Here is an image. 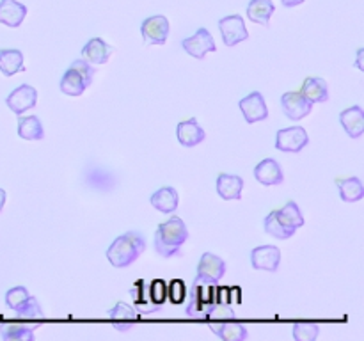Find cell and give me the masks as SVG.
Instances as JSON below:
<instances>
[{
  "label": "cell",
  "mask_w": 364,
  "mask_h": 341,
  "mask_svg": "<svg viewBox=\"0 0 364 341\" xmlns=\"http://www.w3.org/2000/svg\"><path fill=\"white\" fill-rule=\"evenodd\" d=\"M146 290H148V305L149 311L155 313L159 311L162 305L167 302V283L166 279H153L151 283H146Z\"/></svg>",
  "instance_id": "cell-27"
},
{
  "label": "cell",
  "mask_w": 364,
  "mask_h": 341,
  "mask_svg": "<svg viewBox=\"0 0 364 341\" xmlns=\"http://www.w3.org/2000/svg\"><path fill=\"white\" fill-rule=\"evenodd\" d=\"M220 36H223V41L226 46H235L238 43L249 39V32L245 28L244 18L238 16V14H230V16H224L219 21Z\"/></svg>",
  "instance_id": "cell-6"
},
{
  "label": "cell",
  "mask_w": 364,
  "mask_h": 341,
  "mask_svg": "<svg viewBox=\"0 0 364 341\" xmlns=\"http://www.w3.org/2000/svg\"><path fill=\"white\" fill-rule=\"evenodd\" d=\"M0 336L6 341H32L34 340V327L16 322L2 323L0 325Z\"/></svg>",
  "instance_id": "cell-28"
},
{
  "label": "cell",
  "mask_w": 364,
  "mask_h": 341,
  "mask_svg": "<svg viewBox=\"0 0 364 341\" xmlns=\"http://www.w3.org/2000/svg\"><path fill=\"white\" fill-rule=\"evenodd\" d=\"M212 330L223 341L247 340V327L242 325V323H213Z\"/></svg>",
  "instance_id": "cell-29"
},
{
  "label": "cell",
  "mask_w": 364,
  "mask_h": 341,
  "mask_svg": "<svg viewBox=\"0 0 364 341\" xmlns=\"http://www.w3.org/2000/svg\"><path fill=\"white\" fill-rule=\"evenodd\" d=\"M149 202H151L153 208H156L162 213H173L176 212L178 205H180V195H178L176 188L173 187H162L151 194L149 197Z\"/></svg>",
  "instance_id": "cell-20"
},
{
  "label": "cell",
  "mask_w": 364,
  "mask_h": 341,
  "mask_svg": "<svg viewBox=\"0 0 364 341\" xmlns=\"http://www.w3.org/2000/svg\"><path fill=\"white\" fill-rule=\"evenodd\" d=\"M363 55H364V50L359 48V50H358V63H355V66H358L359 70H364V66H363Z\"/></svg>",
  "instance_id": "cell-40"
},
{
  "label": "cell",
  "mask_w": 364,
  "mask_h": 341,
  "mask_svg": "<svg viewBox=\"0 0 364 341\" xmlns=\"http://www.w3.org/2000/svg\"><path fill=\"white\" fill-rule=\"evenodd\" d=\"M6 197H7L6 190H4V188H0V212H2L4 205H6Z\"/></svg>",
  "instance_id": "cell-41"
},
{
  "label": "cell",
  "mask_w": 364,
  "mask_h": 341,
  "mask_svg": "<svg viewBox=\"0 0 364 341\" xmlns=\"http://www.w3.org/2000/svg\"><path fill=\"white\" fill-rule=\"evenodd\" d=\"M27 16V7L16 0H0V23L16 28L23 23Z\"/></svg>",
  "instance_id": "cell-18"
},
{
  "label": "cell",
  "mask_w": 364,
  "mask_h": 341,
  "mask_svg": "<svg viewBox=\"0 0 364 341\" xmlns=\"http://www.w3.org/2000/svg\"><path fill=\"white\" fill-rule=\"evenodd\" d=\"M110 53H112V46L109 43L103 41L102 38H92L82 48V59L96 66V64L109 63Z\"/></svg>",
  "instance_id": "cell-15"
},
{
  "label": "cell",
  "mask_w": 364,
  "mask_h": 341,
  "mask_svg": "<svg viewBox=\"0 0 364 341\" xmlns=\"http://www.w3.org/2000/svg\"><path fill=\"white\" fill-rule=\"evenodd\" d=\"M301 92L311 103H326L329 99V87L327 82L320 77H308L302 82Z\"/></svg>",
  "instance_id": "cell-21"
},
{
  "label": "cell",
  "mask_w": 364,
  "mask_h": 341,
  "mask_svg": "<svg viewBox=\"0 0 364 341\" xmlns=\"http://www.w3.org/2000/svg\"><path fill=\"white\" fill-rule=\"evenodd\" d=\"M188 229L180 217H171L169 220L162 222L155 233V251L162 258H173L180 254L181 247L187 242Z\"/></svg>",
  "instance_id": "cell-2"
},
{
  "label": "cell",
  "mask_w": 364,
  "mask_h": 341,
  "mask_svg": "<svg viewBox=\"0 0 364 341\" xmlns=\"http://www.w3.org/2000/svg\"><path fill=\"white\" fill-rule=\"evenodd\" d=\"M139 318V311L127 302H116L112 309H109V320L114 323V329L127 332L132 329L135 320Z\"/></svg>",
  "instance_id": "cell-14"
},
{
  "label": "cell",
  "mask_w": 364,
  "mask_h": 341,
  "mask_svg": "<svg viewBox=\"0 0 364 341\" xmlns=\"http://www.w3.org/2000/svg\"><path fill=\"white\" fill-rule=\"evenodd\" d=\"M291 332H294V337L297 341H313V340H316V336H318L320 327L316 325V323H311V322L295 323L294 329H291Z\"/></svg>",
  "instance_id": "cell-34"
},
{
  "label": "cell",
  "mask_w": 364,
  "mask_h": 341,
  "mask_svg": "<svg viewBox=\"0 0 364 341\" xmlns=\"http://www.w3.org/2000/svg\"><path fill=\"white\" fill-rule=\"evenodd\" d=\"M181 46H183L185 52H187L188 55L194 57V59H205L206 53L215 52L217 50L215 39H213V36L210 34L205 27L199 28V31L196 32L194 36H191V38L183 39V41H181Z\"/></svg>",
  "instance_id": "cell-8"
},
{
  "label": "cell",
  "mask_w": 364,
  "mask_h": 341,
  "mask_svg": "<svg viewBox=\"0 0 364 341\" xmlns=\"http://www.w3.org/2000/svg\"><path fill=\"white\" fill-rule=\"evenodd\" d=\"M28 297H31V295H28L27 288H25V286L11 288V290L6 293L7 308H11L13 311H18V309H20L21 305H23L25 302L28 301Z\"/></svg>",
  "instance_id": "cell-35"
},
{
  "label": "cell",
  "mask_w": 364,
  "mask_h": 341,
  "mask_svg": "<svg viewBox=\"0 0 364 341\" xmlns=\"http://www.w3.org/2000/svg\"><path fill=\"white\" fill-rule=\"evenodd\" d=\"M6 103L16 116H21L25 110H31L36 107V103H38V91L32 85L23 84L7 96Z\"/></svg>",
  "instance_id": "cell-10"
},
{
  "label": "cell",
  "mask_w": 364,
  "mask_h": 341,
  "mask_svg": "<svg viewBox=\"0 0 364 341\" xmlns=\"http://www.w3.org/2000/svg\"><path fill=\"white\" fill-rule=\"evenodd\" d=\"M276 217L284 227H288V229L297 231L299 227L304 226V217H302L301 210H299L297 202L295 201H288L283 208L276 210Z\"/></svg>",
  "instance_id": "cell-24"
},
{
  "label": "cell",
  "mask_w": 364,
  "mask_h": 341,
  "mask_svg": "<svg viewBox=\"0 0 364 341\" xmlns=\"http://www.w3.org/2000/svg\"><path fill=\"white\" fill-rule=\"evenodd\" d=\"M217 283L205 279H194L191 290V301L187 304V315L191 318H208V313L219 302Z\"/></svg>",
  "instance_id": "cell-3"
},
{
  "label": "cell",
  "mask_w": 364,
  "mask_h": 341,
  "mask_svg": "<svg viewBox=\"0 0 364 341\" xmlns=\"http://www.w3.org/2000/svg\"><path fill=\"white\" fill-rule=\"evenodd\" d=\"M263 227H265V233H269L270 237H274V238H279V240H287V238L294 237L295 234L294 229H288V227H284L283 224L277 220L276 210L267 215L265 222H263Z\"/></svg>",
  "instance_id": "cell-31"
},
{
  "label": "cell",
  "mask_w": 364,
  "mask_h": 341,
  "mask_svg": "<svg viewBox=\"0 0 364 341\" xmlns=\"http://www.w3.org/2000/svg\"><path fill=\"white\" fill-rule=\"evenodd\" d=\"M238 107H240L245 121L251 124L269 117V109H267L265 98H263L262 92L258 91L251 92V94H247L245 98H242L240 103H238Z\"/></svg>",
  "instance_id": "cell-11"
},
{
  "label": "cell",
  "mask_w": 364,
  "mask_h": 341,
  "mask_svg": "<svg viewBox=\"0 0 364 341\" xmlns=\"http://www.w3.org/2000/svg\"><path fill=\"white\" fill-rule=\"evenodd\" d=\"M187 301V286L181 279H171L167 283V302L180 305Z\"/></svg>",
  "instance_id": "cell-32"
},
{
  "label": "cell",
  "mask_w": 364,
  "mask_h": 341,
  "mask_svg": "<svg viewBox=\"0 0 364 341\" xmlns=\"http://www.w3.org/2000/svg\"><path fill=\"white\" fill-rule=\"evenodd\" d=\"M340 123L348 137L359 139L364 134V110L359 105L345 109L340 114Z\"/></svg>",
  "instance_id": "cell-19"
},
{
  "label": "cell",
  "mask_w": 364,
  "mask_h": 341,
  "mask_svg": "<svg viewBox=\"0 0 364 341\" xmlns=\"http://www.w3.org/2000/svg\"><path fill=\"white\" fill-rule=\"evenodd\" d=\"M281 109H283L284 116L291 121H301L306 116H309L313 109V103L306 98L302 92H284L281 98Z\"/></svg>",
  "instance_id": "cell-7"
},
{
  "label": "cell",
  "mask_w": 364,
  "mask_h": 341,
  "mask_svg": "<svg viewBox=\"0 0 364 341\" xmlns=\"http://www.w3.org/2000/svg\"><path fill=\"white\" fill-rule=\"evenodd\" d=\"M255 178L265 187H274V185L283 183L284 174L279 163L274 158H265L255 167Z\"/></svg>",
  "instance_id": "cell-16"
},
{
  "label": "cell",
  "mask_w": 364,
  "mask_h": 341,
  "mask_svg": "<svg viewBox=\"0 0 364 341\" xmlns=\"http://www.w3.org/2000/svg\"><path fill=\"white\" fill-rule=\"evenodd\" d=\"M233 316H235L233 308H231L230 304H224V302H217L208 313L210 320H230L233 318Z\"/></svg>",
  "instance_id": "cell-38"
},
{
  "label": "cell",
  "mask_w": 364,
  "mask_h": 341,
  "mask_svg": "<svg viewBox=\"0 0 364 341\" xmlns=\"http://www.w3.org/2000/svg\"><path fill=\"white\" fill-rule=\"evenodd\" d=\"M132 298H134V304L137 308L144 309V313L141 315H149V305H148V290H146V281L144 279H139L137 283L134 284V288L130 290Z\"/></svg>",
  "instance_id": "cell-33"
},
{
  "label": "cell",
  "mask_w": 364,
  "mask_h": 341,
  "mask_svg": "<svg viewBox=\"0 0 364 341\" xmlns=\"http://www.w3.org/2000/svg\"><path fill=\"white\" fill-rule=\"evenodd\" d=\"M336 185L340 188V195L345 202L361 201L364 197V187L359 178H338Z\"/></svg>",
  "instance_id": "cell-25"
},
{
  "label": "cell",
  "mask_w": 364,
  "mask_h": 341,
  "mask_svg": "<svg viewBox=\"0 0 364 341\" xmlns=\"http://www.w3.org/2000/svg\"><path fill=\"white\" fill-rule=\"evenodd\" d=\"M176 137L180 141L181 146L185 148H194V146L201 144L206 139L205 130L199 126L198 119L196 117H188V119L181 121L176 126Z\"/></svg>",
  "instance_id": "cell-13"
},
{
  "label": "cell",
  "mask_w": 364,
  "mask_h": 341,
  "mask_svg": "<svg viewBox=\"0 0 364 341\" xmlns=\"http://www.w3.org/2000/svg\"><path fill=\"white\" fill-rule=\"evenodd\" d=\"M281 263V251L276 245H259L251 251V265L256 270L277 272Z\"/></svg>",
  "instance_id": "cell-9"
},
{
  "label": "cell",
  "mask_w": 364,
  "mask_h": 341,
  "mask_svg": "<svg viewBox=\"0 0 364 341\" xmlns=\"http://www.w3.org/2000/svg\"><path fill=\"white\" fill-rule=\"evenodd\" d=\"M87 89V84L84 82V78L77 73L75 70H68L66 73L60 78V91L68 96H80L84 94V91Z\"/></svg>",
  "instance_id": "cell-30"
},
{
  "label": "cell",
  "mask_w": 364,
  "mask_h": 341,
  "mask_svg": "<svg viewBox=\"0 0 364 341\" xmlns=\"http://www.w3.org/2000/svg\"><path fill=\"white\" fill-rule=\"evenodd\" d=\"M146 249V238L139 231H128V233L121 234L116 240L110 244L107 249V258L109 263L116 269H124L130 266L132 263L137 261L139 256L144 252Z\"/></svg>",
  "instance_id": "cell-1"
},
{
  "label": "cell",
  "mask_w": 364,
  "mask_h": 341,
  "mask_svg": "<svg viewBox=\"0 0 364 341\" xmlns=\"http://www.w3.org/2000/svg\"><path fill=\"white\" fill-rule=\"evenodd\" d=\"M244 190V180L237 174L220 173L217 176V194L226 201H238Z\"/></svg>",
  "instance_id": "cell-17"
},
{
  "label": "cell",
  "mask_w": 364,
  "mask_h": 341,
  "mask_svg": "<svg viewBox=\"0 0 364 341\" xmlns=\"http://www.w3.org/2000/svg\"><path fill=\"white\" fill-rule=\"evenodd\" d=\"M25 67L23 64V53L16 48H2L0 50V71L6 77H13V75L20 73Z\"/></svg>",
  "instance_id": "cell-22"
},
{
  "label": "cell",
  "mask_w": 364,
  "mask_h": 341,
  "mask_svg": "<svg viewBox=\"0 0 364 341\" xmlns=\"http://www.w3.org/2000/svg\"><path fill=\"white\" fill-rule=\"evenodd\" d=\"M141 34L146 45H166L169 38V20L162 14H155L142 21Z\"/></svg>",
  "instance_id": "cell-4"
},
{
  "label": "cell",
  "mask_w": 364,
  "mask_h": 341,
  "mask_svg": "<svg viewBox=\"0 0 364 341\" xmlns=\"http://www.w3.org/2000/svg\"><path fill=\"white\" fill-rule=\"evenodd\" d=\"M309 144L308 131L302 126L283 128L276 135V148L284 153H299Z\"/></svg>",
  "instance_id": "cell-5"
},
{
  "label": "cell",
  "mask_w": 364,
  "mask_h": 341,
  "mask_svg": "<svg viewBox=\"0 0 364 341\" xmlns=\"http://www.w3.org/2000/svg\"><path fill=\"white\" fill-rule=\"evenodd\" d=\"M16 315H18V318H21V320H41L43 309H41V305H39L38 298L28 297V301L25 302L20 309H18Z\"/></svg>",
  "instance_id": "cell-36"
},
{
  "label": "cell",
  "mask_w": 364,
  "mask_h": 341,
  "mask_svg": "<svg viewBox=\"0 0 364 341\" xmlns=\"http://www.w3.org/2000/svg\"><path fill=\"white\" fill-rule=\"evenodd\" d=\"M276 7H274L272 0H251L247 4V16L249 20L259 25H269L270 16L274 14Z\"/></svg>",
  "instance_id": "cell-26"
},
{
  "label": "cell",
  "mask_w": 364,
  "mask_h": 341,
  "mask_svg": "<svg viewBox=\"0 0 364 341\" xmlns=\"http://www.w3.org/2000/svg\"><path fill=\"white\" fill-rule=\"evenodd\" d=\"M18 135L25 141H41L45 137V130L38 116H20L18 117Z\"/></svg>",
  "instance_id": "cell-23"
},
{
  "label": "cell",
  "mask_w": 364,
  "mask_h": 341,
  "mask_svg": "<svg viewBox=\"0 0 364 341\" xmlns=\"http://www.w3.org/2000/svg\"><path fill=\"white\" fill-rule=\"evenodd\" d=\"M70 67H71V70L77 71V73L80 75L82 78H84V82H85V84H87V87H89V85H91L92 78H95V73H96L95 67H92V64L85 63L84 59H77L73 64H71Z\"/></svg>",
  "instance_id": "cell-37"
},
{
  "label": "cell",
  "mask_w": 364,
  "mask_h": 341,
  "mask_svg": "<svg viewBox=\"0 0 364 341\" xmlns=\"http://www.w3.org/2000/svg\"><path fill=\"white\" fill-rule=\"evenodd\" d=\"M226 274V263L223 258L212 254V252H205L198 263V276L196 279L212 281V283H219Z\"/></svg>",
  "instance_id": "cell-12"
},
{
  "label": "cell",
  "mask_w": 364,
  "mask_h": 341,
  "mask_svg": "<svg viewBox=\"0 0 364 341\" xmlns=\"http://www.w3.org/2000/svg\"><path fill=\"white\" fill-rule=\"evenodd\" d=\"M283 2L284 7H295V6H301V4H304L306 0H281Z\"/></svg>",
  "instance_id": "cell-39"
}]
</instances>
